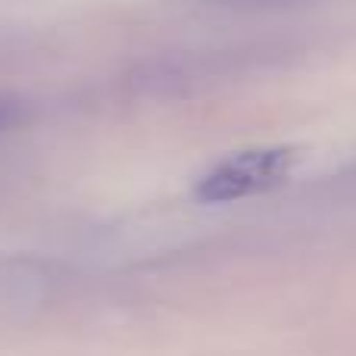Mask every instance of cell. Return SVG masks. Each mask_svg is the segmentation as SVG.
Returning a JSON list of instances; mask_svg holds the SVG:
<instances>
[{
  "instance_id": "cell-1",
  "label": "cell",
  "mask_w": 356,
  "mask_h": 356,
  "mask_svg": "<svg viewBox=\"0 0 356 356\" xmlns=\"http://www.w3.org/2000/svg\"><path fill=\"white\" fill-rule=\"evenodd\" d=\"M294 169L291 147H257L222 160L197 184V197L207 203H232L282 184Z\"/></svg>"
},
{
  "instance_id": "cell-2",
  "label": "cell",
  "mask_w": 356,
  "mask_h": 356,
  "mask_svg": "<svg viewBox=\"0 0 356 356\" xmlns=\"http://www.w3.org/2000/svg\"><path fill=\"white\" fill-rule=\"evenodd\" d=\"M19 119H22V106H19L13 97H3V94H0V131L13 129Z\"/></svg>"
}]
</instances>
